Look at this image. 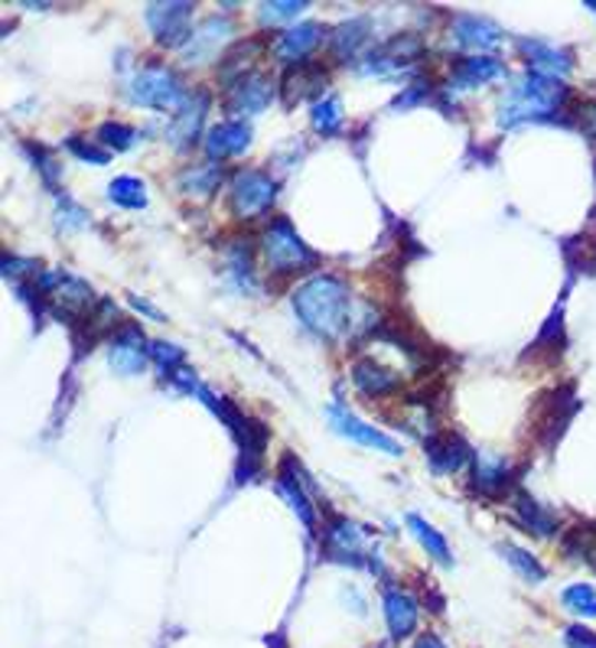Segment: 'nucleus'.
<instances>
[{"label":"nucleus","mask_w":596,"mask_h":648,"mask_svg":"<svg viewBox=\"0 0 596 648\" xmlns=\"http://www.w3.org/2000/svg\"><path fill=\"white\" fill-rule=\"evenodd\" d=\"M577 124H581V130H584L587 137H594L596 140V102L581 105V112H577Z\"/></svg>","instance_id":"40"},{"label":"nucleus","mask_w":596,"mask_h":648,"mask_svg":"<svg viewBox=\"0 0 596 648\" xmlns=\"http://www.w3.org/2000/svg\"><path fill=\"white\" fill-rule=\"evenodd\" d=\"M202 147H206V154H209L212 164H216V160L239 157V154H244V150L251 147V124L239 118L222 121V124H216V127L206 130Z\"/></svg>","instance_id":"13"},{"label":"nucleus","mask_w":596,"mask_h":648,"mask_svg":"<svg viewBox=\"0 0 596 648\" xmlns=\"http://www.w3.org/2000/svg\"><path fill=\"white\" fill-rule=\"evenodd\" d=\"M219 182H222V167L212 164V160L192 164L177 177V186L182 192H189V196H212L219 189Z\"/></svg>","instance_id":"28"},{"label":"nucleus","mask_w":596,"mask_h":648,"mask_svg":"<svg viewBox=\"0 0 596 648\" xmlns=\"http://www.w3.org/2000/svg\"><path fill=\"white\" fill-rule=\"evenodd\" d=\"M150 362V346L147 336L140 333L137 323H121V330L108 339V365L118 372L121 378L140 375Z\"/></svg>","instance_id":"7"},{"label":"nucleus","mask_w":596,"mask_h":648,"mask_svg":"<svg viewBox=\"0 0 596 648\" xmlns=\"http://www.w3.org/2000/svg\"><path fill=\"white\" fill-rule=\"evenodd\" d=\"M150 358L164 368V375L170 378L177 368H182V362H186V353L174 346V343H150Z\"/></svg>","instance_id":"37"},{"label":"nucleus","mask_w":596,"mask_h":648,"mask_svg":"<svg viewBox=\"0 0 596 648\" xmlns=\"http://www.w3.org/2000/svg\"><path fill=\"white\" fill-rule=\"evenodd\" d=\"M108 199L121 209H144L147 206V186L137 177H118L108 186Z\"/></svg>","instance_id":"32"},{"label":"nucleus","mask_w":596,"mask_h":648,"mask_svg":"<svg viewBox=\"0 0 596 648\" xmlns=\"http://www.w3.org/2000/svg\"><path fill=\"white\" fill-rule=\"evenodd\" d=\"M323 557L336 564H362V531L349 519H333L323 531Z\"/></svg>","instance_id":"15"},{"label":"nucleus","mask_w":596,"mask_h":648,"mask_svg":"<svg viewBox=\"0 0 596 648\" xmlns=\"http://www.w3.org/2000/svg\"><path fill=\"white\" fill-rule=\"evenodd\" d=\"M411 648H447V646H443V639H440L437 633H424Z\"/></svg>","instance_id":"41"},{"label":"nucleus","mask_w":596,"mask_h":648,"mask_svg":"<svg viewBox=\"0 0 596 648\" xmlns=\"http://www.w3.org/2000/svg\"><path fill=\"white\" fill-rule=\"evenodd\" d=\"M564 642H567V648H596V633L584 629V626H571Z\"/></svg>","instance_id":"39"},{"label":"nucleus","mask_w":596,"mask_h":648,"mask_svg":"<svg viewBox=\"0 0 596 648\" xmlns=\"http://www.w3.org/2000/svg\"><path fill=\"white\" fill-rule=\"evenodd\" d=\"M323 40V27L320 23H297L291 30H284L278 40H274V56L287 65H297L306 62V56L316 50V43Z\"/></svg>","instance_id":"24"},{"label":"nucleus","mask_w":596,"mask_h":648,"mask_svg":"<svg viewBox=\"0 0 596 648\" xmlns=\"http://www.w3.org/2000/svg\"><path fill=\"white\" fill-rule=\"evenodd\" d=\"M65 147H69V154H75L79 160H85V164H95V167H105L108 164V150L98 144V140H85V137H69L65 140Z\"/></svg>","instance_id":"36"},{"label":"nucleus","mask_w":596,"mask_h":648,"mask_svg":"<svg viewBox=\"0 0 596 648\" xmlns=\"http://www.w3.org/2000/svg\"><path fill=\"white\" fill-rule=\"evenodd\" d=\"M427 463L437 475H450L460 472L463 467L473 463L470 447L457 437V433H430L427 437Z\"/></svg>","instance_id":"17"},{"label":"nucleus","mask_w":596,"mask_h":648,"mask_svg":"<svg viewBox=\"0 0 596 648\" xmlns=\"http://www.w3.org/2000/svg\"><path fill=\"white\" fill-rule=\"evenodd\" d=\"M561 603L567 613H574L577 619H596V587L590 584H574L561 593Z\"/></svg>","instance_id":"34"},{"label":"nucleus","mask_w":596,"mask_h":648,"mask_svg":"<svg viewBox=\"0 0 596 648\" xmlns=\"http://www.w3.org/2000/svg\"><path fill=\"white\" fill-rule=\"evenodd\" d=\"M408 529H411V534L418 537V544L437 561V564H453V554H450V544H447V537L440 534V531L433 529V525H427L420 515H408Z\"/></svg>","instance_id":"30"},{"label":"nucleus","mask_w":596,"mask_h":648,"mask_svg":"<svg viewBox=\"0 0 596 648\" xmlns=\"http://www.w3.org/2000/svg\"><path fill=\"white\" fill-rule=\"evenodd\" d=\"M144 20L160 46L182 50V43L192 33V3L177 0V3H147Z\"/></svg>","instance_id":"6"},{"label":"nucleus","mask_w":596,"mask_h":648,"mask_svg":"<svg viewBox=\"0 0 596 648\" xmlns=\"http://www.w3.org/2000/svg\"><path fill=\"white\" fill-rule=\"evenodd\" d=\"M27 150L33 154V167H40L43 179H46V182H56V177H60V167H56V160L46 154V147H40V144L33 147V144H30Z\"/></svg>","instance_id":"38"},{"label":"nucleus","mask_w":596,"mask_h":648,"mask_svg":"<svg viewBox=\"0 0 596 648\" xmlns=\"http://www.w3.org/2000/svg\"><path fill=\"white\" fill-rule=\"evenodd\" d=\"M278 199V179L264 170H239L229 182V209L239 219H254L268 212Z\"/></svg>","instance_id":"5"},{"label":"nucleus","mask_w":596,"mask_h":648,"mask_svg":"<svg viewBox=\"0 0 596 648\" xmlns=\"http://www.w3.org/2000/svg\"><path fill=\"white\" fill-rule=\"evenodd\" d=\"M515 502V522L522 525L525 531H532L537 537H547V534H554L557 531V519H554V512L551 509H544L537 499H532L529 492H515L512 495Z\"/></svg>","instance_id":"26"},{"label":"nucleus","mask_w":596,"mask_h":648,"mask_svg":"<svg viewBox=\"0 0 596 648\" xmlns=\"http://www.w3.org/2000/svg\"><path fill=\"white\" fill-rule=\"evenodd\" d=\"M326 417H330V424H333V430L336 433H343V437H349V440H356L362 447H372V450H381V453H388V457H401L405 450H401V443L395 440V437H388V433H381L375 424H365L362 417L349 411V408H343V405H330L326 408Z\"/></svg>","instance_id":"8"},{"label":"nucleus","mask_w":596,"mask_h":648,"mask_svg":"<svg viewBox=\"0 0 596 648\" xmlns=\"http://www.w3.org/2000/svg\"><path fill=\"white\" fill-rule=\"evenodd\" d=\"M495 551L502 554V561L525 581V584H541L544 577H547V571H544V564L537 561L535 554H529L525 547H519V544H509V541H502V544H495Z\"/></svg>","instance_id":"29"},{"label":"nucleus","mask_w":596,"mask_h":648,"mask_svg":"<svg viewBox=\"0 0 596 648\" xmlns=\"http://www.w3.org/2000/svg\"><path fill=\"white\" fill-rule=\"evenodd\" d=\"M381 606H385V623H388V633L395 642L408 639L415 629H418V616L420 606L418 599L401 587H385V596H381Z\"/></svg>","instance_id":"16"},{"label":"nucleus","mask_w":596,"mask_h":648,"mask_svg":"<svg viewBox=\"0 0 596 648\" xmlns=\"http://www.w3.org/2000/svg\"><path fill=\"white\" fill-rule=\"evenodd\" d=\"M186 88H182V79L170 65H160V62H147L140 65L130 82H127V98L140 108H154V112H174L177 115L179 105L186 102Z\"/></svg>","instance_id":"4"},{"label":"nucleus","mask_w":596,"mask_h":648,"mask_svg":"<svg viewBox=\"0 0 596 648\" xmlns=\"http://www.w3.org/2000/svg\"><path fill=\"white\" fill-rule=\"evenodd\" d=\"M137 130L130 124H121V121H105L98 130H95V140L108 150V154H124L137 144Z\"/></svg>","instance_id":"33"},{"label":"nucleus","mask_w":596,"mask_h":648,"mask_svg":"<svg viewBox=\"0 0 596 648\" xmlns=\"http://www.w3.org/2000/svg\"><path fill=\"white\" fill-rule=\"evenodd\" d=\"M453 40L463 46V50H492V46H499L502 43V27H495L492 20H485V17H477V13H460V17H453Z\"/></svg>","instance_id":"22"},{"label":"nucleus","mask_w":596,"mask_h":648,"mask_svg":"<svg viewBox=\"0 0 596 648\" xmlns=\"http://www.w3.org/2000/svg\"><path fill=\"white\" fill-rule=\"evenodd\" d=\"M519 50L525 53V62L532 65L535 75L544 79H561L574 69V56L554 43H544V40H519Z\"/></svg>","instance_id":"18"},{"label":"nucleus","mask_w":596,"mask_h":648,"mask_svg":"<svg viewBox=\"0 0 596 648\" xmlns=\"http://www.w3.org/2000/svg\"><path fill=\"white\" fill-rule=\"evenodd\" d=\"M353 382L362 395L368 398H385V395H395L401 391V375L375 358H358L353 365Z\"/></svg>","instance_id":"21"},{"label":"nucleus","mask_w":596,"mask_h":648,"mask_svg":"<svg viewBox=\"0 0 596 648\" xmlns=\"http://www.w3.org/2000/svg\"><path fill=\"white\" fill-rule=\"evenodd\" d=\"M567 95H571V88L561 79H544V75L529 72L502 98V105H499V127H515V124H525V121L551 118L554 112L564 108Z\"/></svg>","instance_id":"2"},{"label":"nucleus","mask_w":596,"mask_h":648,"mask_svg":"<svg viewBox=\"0 0 596 648\" xmlns=\"http://www.w3.org/2000/svg\"><path fill=\"white\" fill-rule=\"evenodd\" d=\"M278 492L284 495V502L291 505V512L303 522V529L316 531V509H313V502H310V495H306V489H303L297 460H294L291 453H287V457L281 460V467H278Z\"/></svg>","instance_id":"14"},{"label":"nucleus","mask_w":596,"mask_h":648,"mask_svg":"<svg viewBox=\"0 0 596 648\" xmlns=\"http://www.w3.org/2000/svg\"><path fill=\"white\" fill-rule=\"evenodd\" d=\"M229 36H232V23L226 17H206L199 27H192V33L182 43L179 56H182V62H189V65H202V62H209L222 50V43Z\"/></svg>","instance_id":"10"},{"label":"nucleus","mask_w":596,"mask_h":648,"mask_svg":"<svg viewBox=\"0 0 596 648\" xmlns=\"http://www.w3.org/2000/svg\"><path fill=\"white\" fill-rule=\"evenodd\" d=\"M206 112H209V95L206 92H189L186 102L179 105V112L167 124V140L186 150L199 140L202 124H206Z\"/></svg>","instance_id":"11"},{"label":"nucleus","mask_w":596,"mask_h":648,"mask_svg":"<svg viewBox=\"0 0 596 648\" xmlns=\"http://www.w3.org/2000/svg\"><path fill=\"white\" fill-rule=\"evenodd\" d=\"M323 88H326V69L320 62H297L281 79V95H284L287 108H294V105L306 102V98L320 102Z\"/></svg>","instance_id":"12"},{"label":"nucleus","mask_w":596,"mask_h":648,"mask_svg":"<svg viewBox=\"0 0 596 648\" xmlns=\"http://www.w3.org/2000/svg\"><path fill=\"white\" fill-rule=\"evenodd\" d=\"M310 124L316 134L330 137L343 127V102L336 95H323L320 102H313V112H310Z\"/></svg>","instance_id":"31"},{"label":"nucleus","mask_w":596,"mask_h":648,"mask_svg":"<svg viewBox=\"0 0 596 648\" xmlns=\"http://www.w3.org/2000/svg\"><path fill=\"white\" fill-rule=\"evenodd\" d=\"M306 7H310L306 0H274V3H261L258 17H261V23H281V20L300 17Z\"/></svg>","instance_id":"35"},{"label":"nucleus","mask_w":596,"mask_h":648,"mask_svg":"<svg viewBox=\"0 0 596 648\" xmlns=\"http://www.w3.org/2000/svg\"><path fill=\"white\" fill-rule=\"evenodd\" d=\"M291 300H294V313L300 316V323L326 343L339 339L353 323V296H349L346 281L336 274L310 278L306 284H300Z\"/></svg>","instance_id":"1"},{"label":"nucleus","mask_w":596,"mask_h":648,"mask_svg":"<svg viewBox=\"0 0 596 648\" xmlns=\"http://www.w3.org/2000/svg\"><path fill=\"white\" fill-rule=\"evenodd\" d=\"M274 92H278V85H274L271 75L251 72V75L239 79L236 85H229V92H226V108H229L239 121H244V115H261V112L274 102Z\"/></svg>","instance_id":"9"},{"label":"nucleus","mask_w":596,"mask_h":648,"mask_svg":"<svg viewBox=\"0 0 596 648\" xmlns=\"http://www.w3.org/2000/svg\"><path fill=\"white\" fill-rule=\"evenodd\" d=\"M512 467L502 457L477 453L473 457V492L482 499H502L512 485Z\"/></svg>","instance_id":"19"},{"label":"nucleus","mask_w":596,"mask_h":648,"mask_svg":"<svg viewBox=\"0 0 596 648\" xmlns=\"http://www.w3.org/2000/svg\"><path fill=\"white\" fill-rule=\"evenodd\" d=\"M261 251H264L268 271L278 274V278H294V274L313 271L320 264V254L300 238L287 216L271 219V226L261 236Z\"/></svg>","instance_id":"3"},{"label":"nucleus","mask_w":596,"mask_h":648,"mask_svg":"<svg viewBox=\"0 0 596 648\" xmlns=\"http://www.w3.org/2000/svg\"><path fill=\"white\" fill-rule=\"evenodd\" d=\"M261 50H264L261 40H248V43H239L236 50H229V53L219 60V79H222V85L229 88V85H236L239 79L251 75V72H254L251 62H254V56H261Z\"/></svg>","instance_id":"27"},{"label":"nucleus","mask_w":596,"mask_h":648,"mask_svg":"<svg viewBox=\"0 0 596 648\" xmlns=\"http://www.w3.org/2000/svg\"><path fill=\"white\" fill-rule=\"evenodd\" d=\"M372 30V20L368 17H356V20H346V23H339L336 30H333V36H330V50H333V56L339 62H349L356 60L358 50L368 43V33Z\"/></svg>","instance_id":"25"},{"label":"nucleus","mask_w":596,"mask_h":648,"mask_svg":"<svg viewBox=\"0 0 596 648\" xmlns=\"http://www.w3.org/2000/svg\"><path fill=\"white\" fill-rule=\"evenodd\" d=\"M420 53H424L420 36H415V33H398V36H391L385 46H378V50L368 56L372 62H368L362 72H388V69H401V65L418 62Z\"/></svg>","instance_id":"20"},{"label":"nucleus","mask_w":596,"mask_h":648,"mask_svg":"<svg viewBox=\"0 0 596 648\" xmlns=\"http://www.w3.org/2000/svg\"><path fill=\"white\" fill-rule=\"evenodd\" d=\"M502 75H505V65L495 56H460L453 72H450V88L467 92V88L485 85V82H495Z\"/></svg>","instance_id":"23"}]
</instances>
